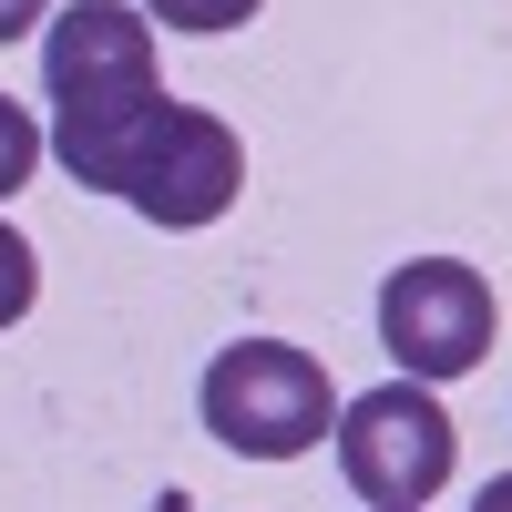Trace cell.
<instances>
[{"label": "cell", "instance_id": "1", "mask_svg": "<svg viewBox=\"0 0 512 512\" xmlns=\"http://www.w3.org/2000/svg\"><path fill=\"white\" fill-rule=\"evenodd\" d=\"M41 93H52V154L72 185L123 195L144 134L164 123V72H154V21L134 0H72L41 41Z\"/></svg>", "mask_w": 512, "mask_h": 512}, {"label": "cell", "instance_id": "2", "mask_svg": "<svg viewBox=\"0 0 512 512\" xmlns=\"http://www.w3.org/2000/svg\"><path fill=\"white\" fill-rule=\"evenodd\" d=\"M205 431H216L236 461H297L338 431V390L308 349H287V338H236V349L205 359Z\"/></svg>", "mask_w": 512, "mask_h": 512}, {"label": "cell", "instance_id": "3", "mask_svg": "<svg viewBox=\"0 0 512 512\" xmlns=\"http://www.w3.org/2000/svg\"><path fill=\"white\" fill-rule=\"evenodd\" d=\"M328 441H338V472H349V492L369 512H420L451 482V461H461L451 410H441V390H420V379H379V390L338 400Z\"/></svg>", "mask_w": 512, "mask_h": 512}, {"label": "cell", "instance_id": "4", "mask_svg": "<svg viewBox=\"0 0 512 512\" xmlns=\"http://www.w3.org/2000/svg\"><path fill=\"white\" fill-rule=\"evenodd\" d=\"M492 328H502V297H492L482 267H461V256H410V267L379 277V349H390L400 379H420V390L482 369Z\"/></svg>", "mask_w": 512, "mask_h": 512}, {"label": "cell", "instance_id": "5", "mask_svg": "<svg viewBox=\"0 0 512 512\" xmlns=\"http://www.w3.org/2000/svg\"><path fill=\"white\" fill-rule=\"evenodd\" d=\"M236 185H246L236 123L195 113V103H164V123L144 134L134 175H123V205H134L144 226H164V236H195V226H216L236 205Z\"/></svg>", "mask_w": 512, "mask_h": 512}, {"label": "cell", "instance_id": "6", "mask_svg": "<svg viewBox=\"0 0 512 512\" xmlns=\"http://www.w3.org/2000/svg\"><path fill=\"white\" fill-rule=\"evenodd\" d=\"M31 297H41V256H31V236L11 216H0V328H21Z\"/></svg>", "mask_w": 512, "mask_h": 512}, {"label": "cell", "instance_id": "7", "mask_svg": "<svg viewBox=\"0 0 512 512\" xmlns=\"http://www.w3.org/2000/svg\"><path fill=\"white\" fill-rule=\"evenodd\" d=\"M267 0H144V21H164V31H195V41H216V31H236V21H256Z\"/></svg>", "mask_w": 512, "mask_h": 512}, {"label": "cell", "instance_id": "8", "mask_svg": "<svg viewBox=\"0 0 512 512\" xmlns=\"http://www.w3.org/2000/svg\"><path fill=\"white\" fill-rule=\"evenodd\" d=\"M31 175H41V123H31L11 93H0V205H11Z\"/></svg>", "mask_w": 512, "mask_h": 512}, {"label": "cell", "instance_id": "9", "mask_svg": "<svg viewBox=\"0 0 512 512\" xmlns=\"http://www.w3.org/2000/svg\"><path fill=\"white\" fill-rule=\"evenodd\" d=\"M31 21H52V0H0V41H21Z\"/></svg>", "mask_w": 512, "mask_h": 512}, {"label": "cell", "instance_id": "10", "mask_svg": "<svg viewBox=\"0 0 512 512\" xmlns=\"http://www.w3.org/2000/svg\"><path fill=\"white\" fill-rule=\"evenodd\" d=\"M472 512H512V472H492V482H482V502H472Z\"/></svg>", "mask_w": 512, "mask_h": 512}]
</instances>
